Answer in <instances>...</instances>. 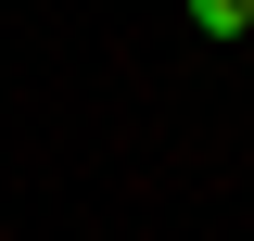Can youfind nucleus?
<instances>
[{
  "mask_svg": "<svg viewBox=\"0 0 254 241\" xmlns=\"http://www.w3.org/2000/svg\"><path fill=\"white\" fill-rule=\"evenodd\" d=\"M190 26H203V38H242V26H254V0H190Z\"/></svg>",
  "mask_w": 254,
  "mask_h": 241,
  "instance_id": "1",
  "label": "nucleus"
}]
</instances>
